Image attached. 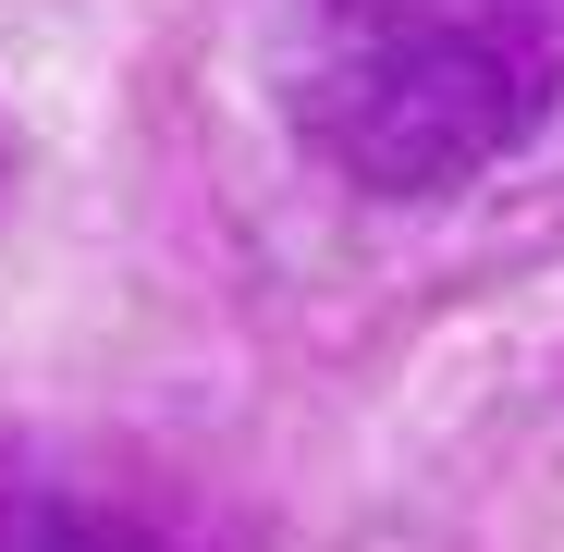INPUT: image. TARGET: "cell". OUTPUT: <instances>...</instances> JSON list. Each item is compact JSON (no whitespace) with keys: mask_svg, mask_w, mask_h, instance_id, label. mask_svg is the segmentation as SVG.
Wrapping results in <instances>:
<instances>
[{"mask_svg":"<svg viewBox=\"0 0 564 552\" xmlns=\"http://www.w3.org/2000/svg\"><path fill=\"white\" fill-rule=\"evenodd\" d=\"M0 552H258V528L197 504L172 467L86 454L62 430H0Z\"/></svg>","mask_w":564,"mask_h":552,"instance_id":"7a4b0ae2","label":"cell"},{"mask_svg":"<svg viewBox=\"0 0 564 552\" xmlns=\"http://www.w3.org/2000/svg\"><path fill=\"white\" fill-rule=\"evenodd\" d=\"M295 136L368 197H454L564 123V0H295Z\"/></svg>","mask_w":564,"mask_h":552,"instance_id":"6da1fadb","label":"cell"}]
</instances>
